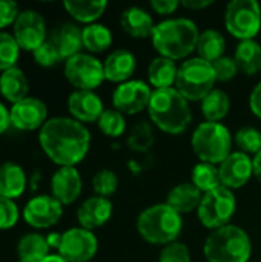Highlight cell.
Instances as JSON below:
<instances>
[{"mask_svg": "<svg viewBox=\"0 0 261 262\" xmlns=\"http://www.w3.org/2000/svg\"><path fill=\"white\" fill-rule=\"evenodd\" d=\"M38 143L46 157L60 167H75L91 147V132L74 118L48 120L38 134Z\"/></svg>", "mask_w": 261, "mask_h": 262, "instance_id": "1", "label": "cell"}, {"mask_svg": "<svg viewBox=\"0 0 261 262\" xmlns=\"http://www.w3.org/2000/svg\"><path fill=\"white\" fill-rule=\"evenodd\" d=\"M200 32L197 25L186 17L168 18L155 25L151 40L158 55L177 60H188L197 49Z\"/></svg>", "mask_w": 261, "mask_h": 262, "instance_id": "2", "label": "cell"}, {"mask_svg": "<svg viewBox=\"0 0 261 262\" xmlns=\"http://www.w3.org/2000/svg\"><path fill=\"white\" fill-rule=\"evenodd\" d=\"M148 114L151 123L169 135L183 134L192 121L189 101L175 88L155 89L148 106Z\"/></svg>", "mask_w": 261, "mask_h": 262, "instance_id": "3", "label": "cell"}, {"mask_svg": "<svg viewBox=\"0 0 261 262\" xmlns=\"http://www.w3.org/2000/svg\"><path fill=\"white\" fill-rule=\"evenodd\" d=\"M183 230V218L166 203L146 207L137 218V232L154 246L175 243Z\"/></svg>", "mask_w": 261, "mask_h": 262, "instance_id": "4", "label": "cell"}, {"mask_svg": "<svg viewBox=\"0 0 261 262\" xmlns=\"http://www.w3.org/2000/svg\"><path fill=\"white\" fill-rule=\"evenodd\" d=\"M203 255L208 262H249L252 243L242 227L228 224L211 232L205 241Z\"/></svg>", "mask_w": 261, "mask_h": 262, "instance_id": "5", "label": "cell"}, {"mask_svg": "<svg viewBox=\"0 0 261 262\" xmlns=\"http://www.w3.org/2000/svg\"><path fill=\"white\" fill-rule=\"evenodd\" d=\"M232 135L222 123L205 121L192 134L191 146L202 163L222 164L232 154Z\"/></svg>", "mask_w": 261, "mask_h": 262, "instance_id": "6", "label": "cell"}, {"mask_svg": "<svg viewBox=\"0 0 261 262\" xmlns=\"http://www.w3.org/2000/svg\"><path fill=\"white\" fill-rule=\"evenodd\" d=\"M217 77L212 63L200 58L191 57L178 66L175 89L188 101H202L215 88Z\"/></svg>", "mask_w": 261, "mask_h": 262, "instance_id": "7", "label": "cell"}, {"mask_svg": "<svg viewBox=\"0 0 261 262\" xmlns=\"http://www.w3.org/2000/svg\"><path fill=\"white\" fill-rule=\"evenodd\" d=\"M235 210H237V200L234 192L220 186L203 195L197 215L200 223L206 229L217 230L231 224Z\"/></svg>", "mask_w": 261, "mask_h": 262, "instance_id": "8", "label": "cell"}, {"mask_svg": "<svg viewBox=\"0 0 261 262\" xmlns=\"http://www.w3.org/2000/svg\"><path fill=\"white\" fill-rule=\"evenodd\" d=\"M228 32L240 41L254 40L261 29V6L257 0H232L225 11Z\"/></svg>", "mask_w": 261, "mask_h": 262, "instance_id": "9", "label": "cell"}, {"mask_svg": "<svg viewBox=\"0 0 261 262\" xmlns=\"http://www.w3.org/2000/svg\"><path fill=\"white\" fill-rule=\"evenodd\" d=\"M65 77L75 91H94L106 80L103 61L85 52L65 61Z\"/></svg>", "mask_w": 261, "mask_h": 262, "instance_id": "10", "label": "cell"}, {"mask_svg": "<svg viewBox=\"0 0 261 262\" xmlns=\"http://www.w3.org/2000/svg\"><path fill=\"white\" fill-rule=\"evenodd\" d=\"M151 86L143 80H129L118 84L112 92V106L123 115H135L148 109L151 97Z\"/></svg>", "mask_w": 261, "mask_h": 262, "instance_id": "11", "label": "cell"}, {"mask_svg": "<svg viewBox=\"0 0 261 262\" xmlns=\"http://www.w3.org/2000/svg\"><path fill=\"white\" fill-rule=\"evenodd\" d=\"M98 250L97 236L83 227H72L62 233L58 255L68 262H89Z\"/></svg>", "mask_w": 261, "mask_h": 262, "instance_id": "12", "label": "cell"}, {"mask_svg": "<svg viewBox=\"0 0 261 262\" xmlns=\"http://www.w3.org/2000/svg\"><path fill=\"white\" fill-rule=\"evenodd\" d=\"M14 38L20 49L34 52L42 43L46 41V23L40 12L26 9L18 14L14 21Z\"/></svg>", "mask_w": 261, "mask_h": 262, "instance_id": "13", "label": "cell"}, {"mask_svg": "<svg viewBox=\"0 0 261 262\" xmlns=\"http://www.w3.org/2000/svg\"><path fill=\"white\" fill-rule=\"evenodd\" d=\"M63 215V206L52 195H38L31 198L23 207V220L34 229H48L55 226Z\"/></svg>", "mask_w": 261, "mask_h": 262, "instance_id": "14", "label": "cell"}, {"mask_svg": "<svg viewBox=\"0 0 261 262\" xmlns=\"http://www.w3.org/2000/svg\"><path fill=\"white\" fill-rule=\"evenodd\" d=\"M220 184L229 190L245 187L254 177L252 158L240 150L232 152L222 164H218Z\"/></svg>", "mask_w": 261, "mask_h": 262, "instance_id": "15", "label": "cell"}, {"mask_svg": "<svg viewBox=\"0 0 261 262\" xmlns=\"http://www.w3.org/2000/svg\"><path fill=\"white\" fill-rule=\"evenodd\" d=\"M46 117H48L46 104L35 97H26L25 100L12 104V107L9 109L11 124L18 130L42 129L43 124L48 121Z\"/></svg>", "mask_w": 261, "mask_h": 262, "instance_id": "16", "label": "cell"}, {"mask_svg": "<svg viewBox=\"0 0 261 262\" xmlns=\"http://www.w3.org/2000/svg\"><path fill=\"white\" fill-rule=\"evenodd\" d=\"M83 190V181L75 167H60L51 178L52 196L62 203V206H69L78 200Z\"/></svg>", "mask_w": 261, "mask_h": 262, "instance_id": "17", "label": "cell"}, {"mask_svg": "<svg viewBox=\"0 0 261 262\" xmlns=\"http://www.w3.org/2000/svg\"><path fill=\"white\" fill-rule=\"evenodd\" d=\"M68 109L78 123H97L105 112L103 101L94 91H74L68 98Z\"/></svg>", "mask_w": 261, "mask_h": 262, "instance_id": "18", "label": "cell"}, {"mask_svg": "<svg viewBox=\"0 0 261 262\" xmlns=\"http://www.w3.org/2000/svg\"><path fill=\"white\" fill-rule=\"evenodd\" d=\"M114 206L109 198L103 196H91L82 203L77 209V220L80 227L86 230H95L103 227L112 216Z\"/></svg>", "mask_w": 261, "mask_h": 262, "instance_id": "19", "label": "cell"}, {"mask_svg": "<svg viewBox=\"0 0 261 262\" xmlns=\"http://www.w3.org/2000/svg\"><path fill=\"white\" fill-rule=\"evenodd\" d=\"M135 68H137V58L128 49H115L103 61L105 78L117 84L129 81L135 72Z\"/></svg>", "mask_w": 261, "mask_h": 262, "instance_id": "20", "label": "cell"}, {"mask_svg": "<svg viewBox=\"0 0 261 262\" xmlns=\"http://www.w3.org/2000/svg\"><path fill=\"white\" fill-rule=\"evenodd\" d=\"M49 40L54 43V46L60 52L62 60H69L71 57L80 54L83 48L82 29L75 23H69V21L54 29Z\"/></svg>", "mask_w": 261, "mask_h": 262, "instance_id": "21", "label": "cell"}, {"mask_svg": "<svg viewBox=\"0 0 261 262\" xmlns=\"http://www.w3.org/2000/svg\"><path fill=\"white\" fill-rule=\"evenodd\" d=\"M120 26L132 38H146L152 35L155 23L152 15L146 9L138 6H131L122 12Z\"/></svg>", "mask_w": 261, "mask_h": 262, "instance_id": "22", "label": "cell"}, {"mask_svg": "<svg viewBox=\"0 0 261 262\" xmlns=\"http://www.w3.org/2000/svg\"><path fill=\"white\" fill-rule=\"evenodd\" d=\"M202 198H203V193L192 183H182L169 190L166 204L171 206L175 212H178L183 216L185 213L198 210Z\"/></svg>", "mask_w": 261, "mask_h": 262, "instance_id": "23", "label": "cell"}, {"mask_svg": "<svg viewBox=\"0 0 261 262\" xmlns=\"http://www.w3.org/2000/svg\"><path fill=\"white\" fill-rule=\"evenodd\" d=\"M29 83L25 72L14 66L0 74V94L12 104L25 100L28 97Z\"/></svg>", "mask_w": 261, "mask_h": 262, "instance_id": "24", "label": "cell"}, {"mask_svg": "<svg viewBox=\"0 0 261 262\" xmlns=\"http://www.w3.org/2000/svg\"><path fill=\"white\" fill-rule=\"evenodd\" d=\"M26 189L25 170L15 163L0 164V196L8 200L18 198Z\"/></svg>", "mask_w": 261, "mask_h": 262, "instance_id": "25", "label": "cell"}, {"mask_svg": "<svg viewBox=\"0 0 261 262\" xmlns=\"http://www.w3.org/2000/svg\"><path fill=\"white\" fill-rule=\"evenodd\" d=\"M178 66L174 60L166 57H155L148 66V80L149 84L155 89H168L172 88L177 81Z\"/></svg>", "mask_w": 261, "mask_h": 262, "instance_id": "26", "label": "cell"}, {"mask_svg": "<svg viewBox=\"0 0 261 262\" xmlns=\"http://www.w3.org/2000/svg\"><path fill=\"white\" fill-rule=\"evenodd\" d=\"M66 12L80 23L92 25L97 23V20L103 15V12L108 8V2L97 0V2H88V0H66L63 3Z\"/></svg>", "mask_w": 261, "mask_h": 262, "instance_id": "27", "label": "cell"}, {"mask_svg": "<svg viewBox=\"0 0 261 262\" xmlns=\"http://www.w3.org/2000/svg\"><path fill=\"white\" fill-rule=\"evenodd\" d=\"M49 250L46 236L40 233H26L17 244L18 262H42L51 255Z\"/></svg>", "mask_w": 261, "mask_h": 262, "instance_id": "28", "label": "cell"}, {"mask_svg": "<svg viewBox=\"0 0 261 262\" xmlns=\"http://www.w3.org/2000/svg\"><path fill=\"white\" fill-rule=\"evenodd\" d=\"M197 57L214 63L218 58L225 57L226 51V40L223 34L217 29H206L200 32L198 41H197Z\"/></svg>", "mask_w": 261, "mask_h": 262, "instance_id": "29", "label": "cell"}, {"mask_svg": "<svg viewBox=\"0 0 261 262\" xmlns=\"http://www.w3.org/2000/svg\"><path fill=\"white\" fill-rule=\"evenodd\" d=\"M235 61L240 72L255 75L261 71V45L257 40L240 41L235 49Z\"/></svg>", "mask_w": 261, "mask_h": 262, "instance_id": "30", "label": "cell"}, {"mask_svg": "<svg viewBox=\"0 0 261 262\" xmlns=\"http://www.w3.org/2000/svg\"><path fill=\"white\" fill-rule=\"evenodd\" d=\"M231 111L229 95L222 89H214L208 97L202 100V114L206 121L220 123L228 117Z\"/></svg>", "mask_w": 261, "mask_h": 262, "instance_id": "31", "label": "cell"}, {"mask_svg": "<svg viewBox=\"0 0 261 262\" xmlns=\"http://www.w3.org/2000/svg\"><path fill=\"white\" fill-rule=\"evenodd\" d=\"M83 48L91 54H100L111 48L112 45V32L108 26L100 23L86 25L82 29Z\"/></svg>", "mask_w": 261, "mask_h": 262, "instance_id": "32", "label": "cell"}, {"mask_svg": "<svg viewBox=\"0 0 261 262\" xmlns=\"http://www.w3.org/2000/svg\"><path fill=\"white\" fill-rule=\"evenodd\" d=\"M191 183L205 195L217 187H220V175H218V167L209 163H198L192 169L191 175Z\"/></svg>", "mask_w": 261, "mask_h": 262, "instance_id": "33", "label": "cell"}, {"mask_svg": "<svg viewBox=\"0 0 261 262\" xmlns=\"http://www.w3.org/2000/svg\"><path fill=\"white\" fill-rule=\"evenodd\" d=\"M154 143H155V134L151 123L138 121L137 124H134L128 137V146L131 150L138 154H146L151 150Z\"/></svg>", "mask_w": 261, "mask_h": 262, "instance_id": "34", "label": "cell"}, {"mask_svg": "<svg viewBox=\"0 0 261 262\" xmlns=\"http://www.w3.org/2000/svg\"><path fill=\"white\" fill-rule=\"evenodd\" d=\"M98 129L109 138H120L126 130V118L115 109H105L97 121Z\"/></svg>", "mask_w": 261, "mask_h": 262, "instance_id": "35", "label": "cell"}, {"mask_svg": "<svg viewBox=\"0 0 261 262\" xmlns=\"http://www.w3.org/2000/svg\"><path fill=\"white\" fill-rule=\"evenodd\" d=\"M235 144L240 152L246 155H257L261 152V132L257 127L245 126L237 130L235 134Z\"/></svg>", "mask_w": 261, "mask_h": 262, "instance_id": "36", "label": "cell"}, {"mask_svg": "<svg viewBox=\"0 0 261 262\" xmlns=\"http://www.w3.org/2000/svg\"><path fill=\"white\" fill-rule=\"evenodd\" d=\"M118 189V177L111 169H102L92 177V190L97 196L109 198Z\"/></svg>", "mask_w": 261, "mask_h": 262, "instance_id": "37", "label": "cell"}, {"mask_svg": "<svg viewBox=\"0 0 261 262\" xmlns=\"http://www.w3.org/2000/svg\"><path fill=\"white\" fill-rule=\"evenodd\" d=\"M18 52H20V46L17 45L14 35L0 31V71L2 72L15 66V61L18 60Z\"/></svg>", "mask_w": 261, "mask_h": 262, "instance_id": "38", "label": "cell"}, {"mask_svg": "<svg viewBox=\"0 0 261 262\" xmlns=\"http://www.w3.org/2000/svg\"><path fill=\"white\" fill-rule=\"evenodd\" d=\"M32 55H34L35 63L42 68H52L62 61L60 52L57 51V48L54 46V43L51 40H46L45 43H42L32 52Z\"/></svg>", "mask_w": 261, "mask_h": 262, "instance_id": "39", "label": "cell"}, {"mask_svg": "<svg viewBox=\"0 0 261 262\" xmlns=\"http://www.w3.org/2000/svg\"><path fill=\"white\" fill-rule=\"evenodd\" d=\"M158 262H191V252L183 243H171L160 252Z\"/></svg>", "mask_w": 261, "mask_h": 262, "instance_id": "40", "label": "cell"}, {"mask_svg": "<svg viewBox=\"0 0 261 262\" xmlns=\"http://www.w3.org/2000/svg\"><path fill=\"white\" fill-rule=\"evenodd\" d=\"M212 66H214V71H215L217 81H223V83L225 81H231L240 72L235 58L234 57H228V55H225V57L218 58L217 61H214Z\"/></svg>", "mask_w": 261, "mask_h": 262, "instance_id": "41", "label": "cell"}, {"mask_svg": "<svg viewBox=\"0 0 261 262\" xmlns=\"http://www.w3.org/2000/svg\"><path fill=\"white\" fill-rule=\"evenodd\" d=\"M18 221V207L12 200L0 196V230L11 229Z\"/></svg>", "mask_w": 261, "mask_h": 262, "instance_id": "42", "label": "cell"}, {"mask_svg": "<svg viewBox=\"0 0 261 262\" xmlns=\"http://www.w3.org/2000/svg\"><path fill=\"white\" fill-rule=\"evenodd\" d=\"M18 5L12 0H0V29L14 25L18 17Z\"/></svg>", "mask_w": 261, "mask_h": 262, "instance_id": "43", "label": "cell"}, {"mask_svg": "<svg viewBox=\"0 0 261 262\" xmlns=\"http://www.w3.org/2000/svg\"><path fill=\"white\" fill-rule=\"evenodd\" d=\"M178 6H180L178 0H152L151 2V8L154 9V12L160 15H171L178 9Z\"/></svg>", "mask_w": 261, "mask_h": 262, "instance_id": "44", "label": "cell"}, {"mask_svg": "<svg viewBox=\"0 0 261 262\" xmlns=\"http://www.w3.org/2000/svg\"><path fill=\"white\" fill-rule=\"evenodd\" d=\"M249 107L252 111V114L261 118V81L252 89L251 97H249Z\"/></svg>", "mask_w": 261, "mask_h": 262, "instance_id": "45", "label": "cell"}, {"mask_svg": "<svg viewBox=\"0 0 261 262\" xmlns=\"http://www.w3.org/2000/svg\"><path fill=\"white\" fill-rule=\"evenodd\" d=\"M212 5V0H183L180 2V6L191 9V11H202Z\"/></svg>", "mask_w": 261, "mask_h": 262, "instance_id": "46", "label": "cell"}, {"mask_svg": "<svg viewBox=\"0 0 261 262\" xmlns=\"http://www.w3.org/2000/svg\"><path fill=\"white\" fill-rule=\"evenodd\" d=\"M9 124H11L9 111L6 109V106L3 103H0V135L9 127Z\"/></svg>", "mask_w": 261, "mask_h": 262, "instance_id": "47", "label": "cell"}, {"mask_svg": "<svg viewBox=\"0 0 261 262\" xmlns=\"http://www.w3.org/2000/svg\"><path fill=\"white\" fill-rule=\"evenodd\" d=\"M46 243H48L49 249L58 250V247H60V244H62V233H55V232L49 233V235L46 236Z\"/></svg>", "mask_w": 261, "mask_h": 262, "instance_id": "48", "label": "cell"}, {"mask_svg": "<svg viewBox=\"0 0 261 262\" xmlns=\"http://www.w3.org/2000/svg\"><path fill=\"white\" fill-rule=\"evenodd\" d=\"M252 163H254V177L261 183V152L252 158Z\"/></svg>", "mask_w": 261, "mask_h": 262, "instance_id": "49", "label": "cell"}, {"mask_svg": "<svg viewBox=\"0 0 261 262\" xmlns=\"http://www.w3.org/2000/svg\"><path fill=\"white\" fill-rule=\"evenodd\" d=\"M42 262H68L65 258H62L58 253L57 255H49L48 258H45Z\"/></svg>", "mask_w": 261, "mask_h": 262, "instance_id": "50", "label": "cell"}]
</instances>
